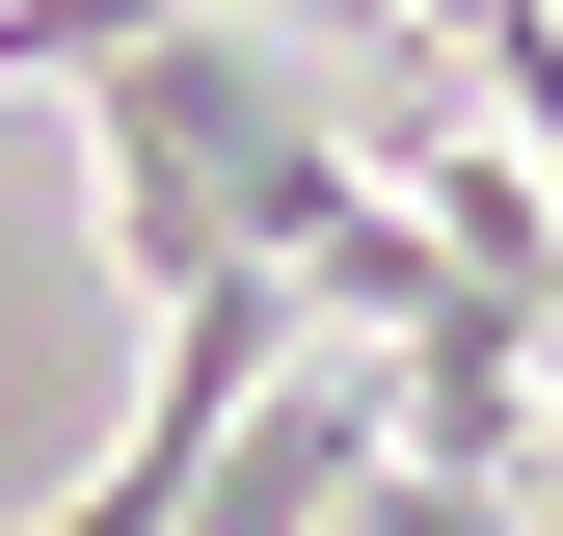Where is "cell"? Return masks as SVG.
Returning a JSON list of instances; mask_svg holds the SVG:
<instances>
[{
	"mask_svg": "<svg viewBox=\"0 0 563 536\" xmlns=\"http://www.w3.org/2000/svg\"><path fill=\"white\" fill-rule=\"evenodd\" d=\"M322 536H510V510H483V483H402V456H376V483H349Z\"/></svg>",
	"mask_w": 563,
	"mask_h": 536,
	"instance_id": "cell-1",
	"label": "cell"
}]
</instances>
